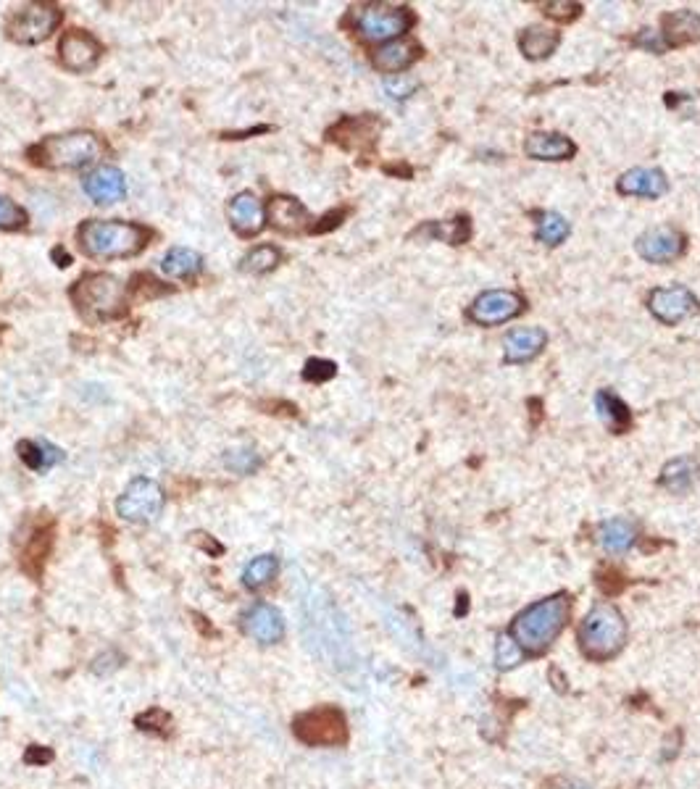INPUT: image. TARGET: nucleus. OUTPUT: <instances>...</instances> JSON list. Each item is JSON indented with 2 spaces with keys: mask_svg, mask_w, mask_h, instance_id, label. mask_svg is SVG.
<instances>
[{
  "mask_svg": "<svg viewBox=\"0 0 700 789\" xmlns=\"http://www.w3.org/2000/svg\"><path fill=\"white\" fill-rule=\"evenodd\" d=\"M203 269V256L193 248H172L161 258V271L169 279H193Z\"/></svg>",
  "mask_w": 700,
  "mask_h": 789,
  "instance_id": "7c9ffc66",
  "label": "nucleus"
},
{
  "mask_svg": "<svg viewBox=\"0 0 700 789\" xmlns=\"http://www.w3.org/2000/svg\"><path fill=\"white\" fill-rule=\"evenodd\" d=\"M200 548L206 550V553H208V550H211V555H222V553H224V545H219V542L211 540V537H208V540L200 542Z\"/></svg>",
  "mask_w": 700,
  "mask_h": 789,
  "instance_id": "de8ad7c7",
  "label": "nucleus"
},
{
  "mask_svg": "<svg viewBox=\"0 0 700 789\" xmlns=\"http://www.w3.org/2000/svg\"><path fill=\"white\" fill-rule=\"evenodd\" d=\"M229 224L240 237H256L266 227V208L253 192H237L227 208Z\"/></svg>",
  "mask_w": 700,
  "mask_h": 789,
  "instance_id": "a211bd4d",
  "label": "nucleus"
},
{
  "mask_svg": "<svg viewBox=\"0 0 700 789\" xmlns=\"http://www.w3.org/2000/svg\"><path fill=\"white\" fill-rule=\"evenodd\" d=\"M69 298L87 321H111L127 311V287L114 274L93 271L74 282Z\"/></svg>",
  "mask_w": 700,
  "mask_h": 789,
  "instance_id": "20e7f679",
  "label": "nucleus"
},
{
  "mask_svg": "<svg viewBox=\"0 0 700 789\" xmlns=\"http://www.w3.org/2000/svg\"><path fill=\"white\" fill-rule=\"evenodd\" d=\"M282 261V253L274 245H258L250 253H245L240 269L245 274H253V277H261V274H269L272 269H277V263Z\"/></svg>",
  "mask_w": 700,
  "mask_h": 789,
  "instance_id": "72a5a7b5",
  "label": "nucleus"
},
{
  "mask_svg": "<svg viewBox=\"0 0 700 789\" xmlns=\"http://www.w3.org/2000/svg\"><path fill=\"white\" fill-rule=\"evenodd\" d=\"M266 219L272 221V227L285 232V235H300V232H311V216L300 200L290 195H274L266 203Z\"/></svg>",
  "mask_w": 700,
  "mask_h": 789,
  "instance_id": "aec40b11",
  "label": "nucleus"
},
{
  "mask_svg": "<svg viewBox=\"0 0 700 789\" xmlns=\"http://www.w3.org/2000/svg\"><path fill=\"white\" fill-rule=\"evenodd\" d=\"M135 726L140 732L161 737V740H169L174 734V718L172 713H166L164 708H148V711L135 718Z\"/></svg>",
  "mask_w": 700,
  "mask_h": 789,
  "instance_id": "f704fd0d",
  "label": "nucleus"
},
{
  "mask_svg": "<svg viewBox=\"0 0 700 789\" xmlns=\"http://www.w3.org/2000/svg\"><path fill=\"white\" fill-rule=\"evenodd\" d=\"M279 574V558L272 553H264L253 558L243 569V587L250 592L264 590L266 584H272Z\"/></svg>",
  "mask_w": 700,
  "mask_h": 789,
  "instance_id": "2f4dec72",
  "label": "nucleus"
},
{
  "mask_svg": "<svg viewBox=\"0 0 700 789\" xmlns=\"http://www.w3.org/2000/svg\"><path fill=\"white\" fill-rule=\"evenodd\" d=\"M416 16L411 8L393 3H364L353 8V27L369 43H393L414 27Z\"/></svg>",
  "mask_w": 700,
  "mask_h": 789,
  "instance_id": "423d86ee",
  "label": "nucleus"
},
{
  "mask_svg": "<svg viewBox=\"0 0 700 789\" xmlns=\"http://www.w3.org/2000/svg\"><path fill=\"white\" fill-rule=\"evenodd\" d=\"M558 43H561L558 32H553V29L548 27H527L522 35H519V50H522V56L529 58V61H545V58H550L556 53Z\"/></svg>",
  "mask_w": 700,
  "mask_h": 789,
  "instance_id": "c756f323",
  "label": "nucleus"
},
{
  "mask_svg": "<svg viewBox=\"0 0 700 789\" xmlns=\"http://www.w3.org/2000/svg\"><path fill=\"white\" fill-rule=\"evenodd\" d=\"M224 466L245 477V474H253L261 466V455L253 453V450H229L224 455Z\"/></svg>",
  "mask_w": 700,
  "mask_h": 789,
  "instance_id": "58836bf2",
  "label": "nucleus"
},
{
  "mask_svg": "<svg viewBox=\"0 0 700 789\" xmlns=\"http://www.w3.org/2000/svg\"><path fill=\"white\" fill-rule=\"evenodd\" d=\"M106 145L100 143V137L85 129H74L64 135H50L40 140L37 145L29 148V161L40 169L50 171H74L93 166L103 156Z\"/></svg>",
  "mask_w": 700,
  "mask_h": 789,
  "instance_id": "f03ea898",
  "label": "nucleus"
},
{
  "mask_svg": "<svg viewBox=\"0 0 700 789\" xmlns=\"http://www.w3.org/2000/svg\"><path fill=\"white\" fill-rule=\"evenodd\" d=\"M82 253L98 261H119V258L140 256L150 240V232L140 224L116 219H90L77 229Z\"/></svg>",
  "mask_w": 700,
  "mask_h": 789,
  "instance_id": "f257e3e1",
  "label": "nucleus"
},
{
  "mask_svg": "<svg viewBox=\"0 0 700 789\" xmlns=\"http://www.w3.org/2000/svg\"><path fill=\"white\" fill-rule=\"evenodd\" d=\"M595 411H598V419L606 424L608 432L624 434L632 427V411H629L622 398H616L614 392L600 390L595 395Z\"/></svg>",
  "mask_w": 700,
  "mask_h": 789,
  "instance_id": "bb28decb",
  "label": "nucleus"
},
{
  "mask_svg": "<svg viewBox=\"0 0 700 789\" xmlns=\"http://www.w3.org/2000/svg\"><path fill=\"white\" fill-rule=\"evenodd\" d=\"M548 345V332L540 327H516L503 337V361L529 363L535 361Z\"/></svg>",
  "mask_w": 700,
  "mask_h": 789,
  "instance_id": "6ab92c4d",
  "label": "nucleus"
},
{
  "mask_svg": "<svg viewBox=\"0 0 700 789\" xmlns=\"http://www.w3.org/2000/svg\"><path fill=\"white\" fill-rule=\"evenodd\" d=\"M635 250L643 261L664 266V263L677 261V258L685 253V235H682L677 227H672V224L653 227L637 237Z\"/></svg>",
  "mask_w": 700,
  "mask_h": 789,
  "instance_id": "4468645a",
  "label": "nucleus"
},
{
  "mask_svg": "<svg viewBox=\"0 0 700 789\" xmlns=\"http://www.w3.org/2000/svg\"><path fill=\"white\" fill-rule=\"evenodd\" d=\"M637 540V526L629 519H608L600 524L598 542L606 553H627Z\"/></svg>",
  "mask_w": 700,
  "mask_h": 789,
  "instance_id": "c85d7f7f",
  "label": "nucleus"
},
{
  "mask_svg": "<svg viewBox=\"0 0 700 789\" xmlns=\"http://www.w3.org/2000/svg\"><path fill=\"white\" fill-rule=\"evenodd\" d=\"M661 37L669 48L677 45H693L700 40V16L690 8H679V11H669L661 19Z\"/></svg>",
  "mask_w": 700,
  "mask_h": 789,
  "instance_id": "5701e85b",
  "label": "nucleus"
},
{
  "mask_svg": "<svg viewBox=\"0 0 700 789\" xmlns=\"http://www.w3.org/2000/svg\"><path fill=\"white\" fill-rule=\"evenodd\" d=\"M240 626L258 645H279L285 640V619L269 603H253L250 608H245L243 616H240Z\"/></svg>",
  "mask_w": 700,
  "mask_h": 789,
  "instance_id": "dca6fc26",
  "label": "nucleus"
},
{
  "mask_svg": "<svg viewBox=\"0 0 700 789\" xmlns=\"http://www.w3.org/2000/svg\"><path fill=\"white\" fill-rule=\"evenodd\" d=\"M27 227V211L6 195H0V232H16Z\"/></svg>",
  "mask_w": 700,
  "mask_h": 789,
  "instance_id": "4c0bfd02",
  "label": "nucleus"
},
{
  "mask_svg": "<svg viewBox=\"0 0 700 789\" xmlns=\"http://www.w3.org/2000/svg\"><path fill=\"white\" fill-rule=\"evenodd\" d=\"M82 190L93 203L108 206V203H116L127 195V177L116 166H98L82 177Z\"/></svg>",
  "mask_w": 700,
  "mask_h": 789,
  "instance_id": "f3484780",
  "label": "nucleus"
},
{
  "mask_svg": "<svg viewBox=\"0 0 700 789\" xmlns=\"http://www.w3.org/2000/svg\"><path fill=\"white\" fill-rule=\"evenodd\" d=\"M569 611H572V600L566 592H558L553 598L540 600V603L529 605L524 613H519L514 626H511V634L529 653H543L566 626Z\"/></svg>",
  "mask_w": 700,
  "mask_h": 789,
  "instance_id": "7ed1b4c3",
  "label": "nucleus"
},
{
  "mask_svg": "<svg viewBox=\"0 0 700 789\" xmlns=\"http://www.w3.org/2000/svg\"><path fill=\"white\" fill-rule=\"evenodd\" d=\"M119 666H122V655L116 653V650H108V653H103V655H98V658H95L93 661V671L95 674H111V671H116L119 669Z\"/></svg>",
  "mask_w": 700,
  "mask_h": 789,
  "instance_id": "a18cd8bd",
  "label": "nucleus"
},
{
  "mask_svg": "<svg viewBox=\"0 0 700 789\" xmlns=\"http://www.w3.org/2000/svg\"><path fill=\"white\" fill-rule=\"evenodd\" d=\"M527 303L519 292L514 290H485L479 292L474 303L469 306V321L477 327H500L506 321L522 316Z\"/></svg>",
  "mask_w": 700,
  "mask_h": 789,
  "instance_id": "9b49d317",
  "label": "nucleus"
},
{
  "mask_svg": "<svg viewBox=\"0 0 700 789\" xmlns=\"http://www.w3.org/2000/svg\"><path fill=\"white\" fill-rule=\"evenodd\" d=\"M100 56H103V45L98 43V37L85 32V29H69V32H64V37H61V43H58L61 66L74 74L95 69Z\"/></svg>",
  "mask_w": 700,
  "mask_h": 789,
  "instance_id": "ddd939ff",
  "label": "nucleus"
},
{
  "mask_svg": "<svg viewBox=\"0 0 700 789\" xmlns=\"http://www.w3.org/2000/svg\"><path fill=\"white\" fill-rule=\"evenodd\" d=\"M543 14L553 22L569 24L574 22L579 14H582V3H572V0H553V3H540Z\"/></svg>",
  "mask_w": 700,
  "mask_h": 789,
  "instance_id": "ea45409f",
  "label": "nucleus"
},
{
  "mask_svg": "<svg viewBox=\"0 0 700 789\" xmlns=\"http://www.w3.org/2000/svg\"><path fill=\"white\" fill-rule=\"evenodd\" d=\"M524 153L535 161H569L577 153V145L561 132H532L524 140Z\"/></svg>",
  "mask_w": 700,
  "mask_h": 789,
  "instance_id": "4be33fe9",
  "label": "nucleus"
},
{
  "mask_svg": "<svg viewBox=\"0 0 700 789\" xmlns=\"http://www.w3.org/2000/svg\"><path fill=\"white\" fill-rule=\"evenodd\" d=\"M700 482V466L693 461V458H674L664 466L661 471V487L674 495H685Z\"/></svg>",
  "mask_w": 700,
  "mask_h": 789,
  "instance_id": "a878e982",
  "label": "nucleus"
},
{
  "mask_svg": "<svg viewBox=\"0 0 700 789\" xmlns=\"http://www.w3.org/2000/svg\"><path fill=\"white\" fill-rule=\"evenodd\" d=\"M16 453L24 461V466L37 471V474H43V471L53 469L56 463L64 461V450L50 445L48 440H22L16 445Z\"/></svg>",
  "mask_w": 700,
  "mask_h": 789,
  "instance_id": "cd10ccee",
  "label": "nucleus"
},
{
  "mask_svg": "<svg viewBox=\"0 0 700 789\" xmlns=\"http://www.w3.org/2000/svg\"><path fill=\"white\" fill-rule=\"evenodd\" d=\"M627 640V621L616 605H595L579 626V645L595 661L614 658Z\"/></svg>",
  "mask_w": 700,
  "mask_h": 789,
  "instance_id": "39448f33",
  "label": "nucleus"
},
{
  "mask_svg": "<svg viewBox=\"0 0 700 789\" xmlns=\"http://www.w3.org/2000/svg\"><path fill=\"white\" fill-rule=\"evenodd\" d=\"M419 58H422V48L414 40H393V43H385L382 48L374 50L372 64L379 72L400 74L406 72L408 66H414Z\"/></svg>",
  "mask_w": 700,
  "mask_h": 789,
  "instance_id": "b1692460",
  "label": "nucleus"
},
{
  "mask_svg": "<svg viewBox=\"0 0 700 789\" xmlns=\"http://www.w3.org/2000/svg\"><path fill=\"white\" fill-rule=\"evenodd\" d=\"M293 734L306 747H343L348 742V721L335 705H319L293 718Z\"/></svg>",
  "mask_w": 700,
  "mask_h": 789,
  "instance_id": "6e6552de",
  "label": "nucleus"
},
{
  "mask_svg": "<svg viewBox=\"0 0 700 789\" xmlns=\"http://www.w3.org/2000/svg\"><path fill=\"white\" fill-rule=\"evenodd\" d=\"M335 374L337 366L327 361V358H311V361H306V369H303V379L314 384L329 382V379H335Z\"/></svg>",
  "mask_w": 700,
  "mask_h": 789,
  "instance_id": "a19ab883",
  "label": "nucleus"
},
{
  "mask_svg": "<svg viewBox=\"0 0 700 789\" xmlns=\"http://www.w3.org/2000/svg\"><path fill=\"white\" fill-rule=\"evenodd\" d=\"M19 569L32 579L40 582L45 574V563H48L50 553H53V542H56V519L48 511L35 513L32 519L24 521V526L19 529Z\"/></svg>",
  "mask_w": 700,
  "mask_h": 789,
  "instance_id": "0eeeda50",
  "label": "nucleus"
},
{
  "mask_svg": "<svg viewBox=\"0 0 700 789\" xmlns=\"http://www.w3.org/2000/svg\"><path fill=\"white\" fill-rule=\"evenodd\" d=\"M379 127L382 124L372 114L348 116V119L337 121L335 127L327 132V137L340 148L353 150V153H372L374 145H377Z\"/></svg>",
  "mask_w": 700,
  "mask_h": 789,
  "instance_id": "2eb2a0df",
  "label": "nucleus"
},
{
  "mask_svg": "<svg viewBox=\"0 0 700 789\" xmlns=\"http://www.w3.org/2000/svg\"><path fill=\"white\" fill-rule=\"evenodd\" d=\"M64 11L53 3H27L16 8L6 24L8 37L19 45H37L61 27Z\"/></svg>",
  "mask_w": 700,
  "mask_h": 789,
  "instance_id": "1a4fd4ad",
  "label": "nucleus"
},
{
  "mask_svg": "<svg viewBox=\"0 0 700 789\" xmlns=\"http://www.w3.org/2000/svg\"><path fill=\"white\" fill-rule=\"evenodd\" d=\"M416 237L450 242V245H464V242L472 237V219L458 216V219L453 221H429V224H422V227L411 232V240H416Z\"/></svg>",
  "mask_w": 700,
  "mask_h": 789,
  "instance_id": "393cba45",
  "label": "nucleus"
},
{
  "mask_svg": "<svg viewBox=\"0 0 700 789\" xmlns=\"http://www.w3.org/2000/svg\"><path fill=\"white\" fill-rule=\"evenodd\" d=\"M166 503V495L156 479L137 477L127 484V490L116 500V513L122 516L127 524H153L161 516Z\"/></svg>",
  "mask_w": 700,
  "mask_h": 789,
  "instance_id": "9d476101",
  "label": "nucleus"
},
{
  "mask_svg": "<svg viewBox=\"0 0 700 789\" xmlns=\"http://www.w3.org/2000/svg\"><path fill=\"white\" fill-rule=\"evenodd\" d=\"M635 45L637 48H645L648 53H666V50H669L661 32H656V29H643V32L635 37Z\"/></svg>",
  "mask_w": 700,
  "mask_h": 789,
  "instance_id": "37998d69",
  "label": "nucleus"
},
{
  "mask_svg": "<svg viewBox=\"0 0 700 789\" xmlns=\"http://www.w3.org/2000/svg\"><path fill=\"white\" fill-rule=\"evenodd\" d=\"M616 190L627 195V198H650L656 200L661 195H666L669 190V179L661 169H648V166H640V169H629L624 171L619 182H616Z\"/></svg>",
  "mask_w": 700,
  "mask_h": 789,
  "instance_id": "412c9836",
  "label": "nucleus"
},
{
  "mask_svg": "<svg viewBox=\"0 0 700 789\" xmlns=\"http://www.w3.org/2000/svg\"><path fill=\"white\" fill-rule=\"evenodd\" d=\"M53 758H56V753L43 745H29L27 753H24L27 766H48V763H53Z\"/></svg>",
  "mask_w": 700,
  "mask_h": 789,
  "instance_id": "c03bdc74",
  "label": "nucleus"
},
{
  "mask_svg": "<svg viewBox=\"0 0 700 789\" xmlns=\"http://www.w3.org/2000/svg\"><path fill=\"white\" fill-rule=\"evenodd\" d=\"M522 658H524L522 645H519L511 634H500L498 642H495V666H498L500 671H508L514 669V666H519Z\"/></svg>",
  "mask_w": 700,
  "mask_h": 789,
  "instance_id": "e433bc0d",
  "label": "nucleus"
},
{
  "mask_svg": "<svg viewBox=\"0 0 700 789\" xmlns=\"http://www.w3.org/2000/svg\"><path fill=\"white\" fill-rule=\"evenodd\" d=\"M666 108L685 121H700V93H666Z\"/></svg>",
  "mask_w": 700,
  "mask_h": 789,
  "instance_id": "c9c22d12",
  "label": "nucleus"
},
{
  "mask_svg": "<svg viewBox=\"0 0 700 789\" xmlns=\"http://www.w3.org/2000/svg\"><path fill=\"white\" fill-rule=\"evenodd\" d=\"M53 261H56V266H69L72 258H69V253H66L64 248H56L53 250Z\"/></svg>",
  "mask_w": 700,
  "mask_h": 789,
  "instance_id": "09e8293b",
  "label": "nucleus"
},
{
  "mask_svg": "<svg viewBox=\"0 0 700 789\" xmlns=\"http://www.w3.org/2000/svg\"><path fill=\"white\" fill-rule=\"evenodd\" d=\"M569 235H572V224H569L561 214H556V211H543V214H537L535 237L543 242V245L556 248V245H561Z\"/></svg>",
  "mask_w": 700,
  "mask_h": 789,
  "instance_id": "473e14b6",
  "label": "nucleus"
},
{
  "mask_svg": "<svg viewBox=\"0 0 700 789\" xmlns=\"http://www.w3.org/2000/svg\"><path fill=\"white\" fill-rule=\"evenodd\" d=\"M345 219V211H332V214H327L324 216V224H314V227H311V232H314V235H322V232H329V229H335V227H340V221Z\"/></svg>",
  "mask_w": 700,
  "mask_h": 789,
  "instance_id": "49530a36",
  "label": "nucleus"
},
{
  "mask_svg": "<svg viewBox=\"0 0 700 789\" xmlns=\"http://www.w3.org/2000/svg\"><path fill=\"white\" fill-rule=\"evenodd\" d=\"M648 308L661 324L677 327L679 321L693 319L695 313H700V300L682 285L658 287L648 295Z\"/></svg>",
  "mask_w": 700,
  "mask_h": 789,
  "instance_id": "f8f14e48",
  "label": "nucleus"
},
{
  "mask_svg": "<svg viewBox=\"0 0 700 789\" xmlns=\"http://www.w3.org/2000/svg\"><path fill=\"white\" fill-rule=\"evenodd\" d=\"M416 87H419V79L403 77V74H395V77H390L385 82V93L390 95V98H393V100H403V98H408V95L414 93Z\"/></svg>",
  "mask_w": 700,
  "mask_h": 789,
  "instance_id": "79ce46f5",
  "label": "nucleus"
}]
</instances>
